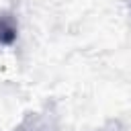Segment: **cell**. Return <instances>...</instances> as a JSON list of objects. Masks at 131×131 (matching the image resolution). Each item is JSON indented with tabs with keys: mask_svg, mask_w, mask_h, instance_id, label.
<instances>
[{
	"mask_svg": "<svg viewBox=\"0 0 131 131\" xmlns=\"http://www.w3.org/2000/svg\"><path fill=\"white\" fill-rule=\"evenodd\" d=\"M16 39V29L8 18H0V43L10 45Z\"/></svg>",
	"mask_w": 131,
	"mask_h": 131,
	"instance_id": "6da1fadb",
	"label": "cell"
}]
</instances>
